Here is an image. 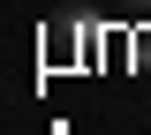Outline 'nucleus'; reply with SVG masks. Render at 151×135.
Masks as SVG:
<instances>
[{
    "mask_svg": "<svg viewBox=\"0 0 151 135\" xmlns=\"http://www.w3.org/2000/svg\"><path fill=\"white\" fill-rule=\"evenodd\" d=\"M121 8H136V15H151V0H121Z\"/></svg>",
    "mask_w": 151,
    "mask_h": 135,
    "instance_id": "2",
    "label": "nucleus"
},
{
    "mask_svg": "<svg viewBox=\"0 0 151 135\" xmlns=\"http://www.w3.org/2000/svg\"><path fill=\"white\" fill-rule=\"evenodd\" d=\"M83 38H91V15H53V45L60 53H68V45L83 53Z\"/></svg>",
    "mask_w": 151,
    "mask_h": 135,
    "instance_id": "1",
    "label": "nucleus"
}]
</instances>
